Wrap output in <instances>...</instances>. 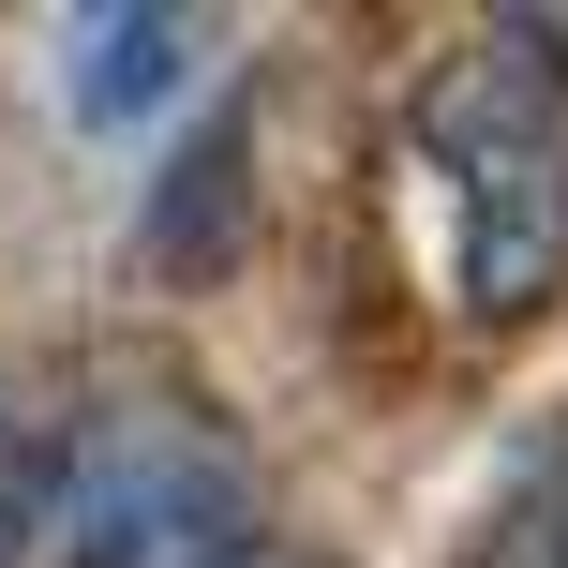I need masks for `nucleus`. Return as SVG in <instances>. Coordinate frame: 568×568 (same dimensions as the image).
Instances as JSON below:
<instances>
[{"label": "nucleus", "mask_w": 568, "mask_h": 568, "mask_svg": "<svg viewBox=\"0 0 568 568\" xmlns=\"http://www.w3.org/2000/svg\"><path fill=\"white\" fill-rule=\"evenodd\" d=\"M404 180L464 329H524L568 300V60H539L524 30L449 45L404 105Z\"/></svg>", "instance_id": "nucleus-1"}, {"label": "nucleus", "mask_w": 568, "mask_h": 568, "mask_svg": "<svg viewBox=\"0 0 568 568\" xmlns=\"http://www.w3.org/2000/svg\"><path fill=\"white\" fill-rule=\"evenodd\" d=\"M240 464L195 404H105V419L60 449V568H195L225 554Z\"/></svg>", "instance_id": "nucleus-2"}, {"label": "nucleus", "mask_w": 568, "mask_h": 568, "mask_svg": "<svg viewBox=\"0 0 568 568\" xmlns=\"http://www.w3.org/2000/svg\"><path fill=\"white\" fill-rule=\"evenodd\" d=\"M195 45H210V30L165 16V0H105V16L60 30V105H75L90 135H120V120H150L180 75H195Z\"/></svg>", "instance_id": "nucleus-3"}, {"label": "nucleus", "mask_w": 568, "mask_h": 568, "mask_svg": "<svg viewBox=\"0 0 568 568\" xmlns=\"http://www.w3.org/2000/svg\"><path fill=\"white\" fill-rule=\"evenodd\" d=\"M240 210H255V90H225L210 105V135L165 165V195H150V270H225L240 255Z\"/></svg>", "instance_id": "nucleus-4"}, {"label": "nucleus", "mask_w": 568, "mask_h": 568, "mask_svg": "<svg viewBox=\"0 0 568 568\" xmlns=\"http://www.w3.org/2000/svg\"><path fill=\"white\" fill-rule=\"evenodd\" d=\"M45 524H60V449L0 404V568H30L45 554Z\"/></svg>", "instance_id": "nucleus-5"}, {"label": "nucleus", "mask_w": 568, "mask_h": 568, "mask_svg": "<svg viewBox=\"0 0 568 568\" xmlns=\"http://www.w3.org/2000/svg\"><path fill=\"white\" fill-rule=\"evenodd\" d=\"M479 568H568V434L539 449V479L509 494V524H494V554Z\"/></svg>", "instance_id": "nucleus-6"}]
</instances>
